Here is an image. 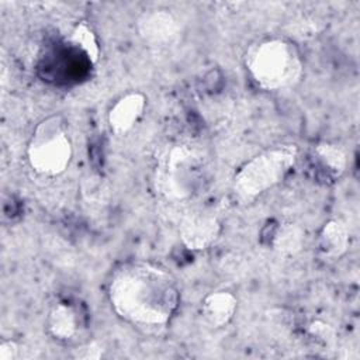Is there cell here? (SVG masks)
Wrapping results in <instances>:
<instances>
[{
    "label": "cell",
    "mask_w": 360,
    "mask_h": 360,
    "mask_svg": "<svg viewBox=\"0 0 360 360\" xmlns=\"http://www.w3.org/2000/svg\"><path fill=\"white\" fill-rule=\"evenodd\" d=\"M205 163L198 148L190 143H174L165 148L156 160L155 190L169 201L187 200L200 188Z\"/></svg>",
    "instance_id": "cell-2"
},
{
    "label": "cell",
    "mask_w": 360,
    "mask_h": 360,
    "mask_svg": "<svg viewBox=\"0 0 360 360\" xmlns=\"http://www.w3.org/2000/svg\"><path fill=\"white\" fill-rule=\"evenodd\" d=\"M350 235L345 222L340 219L328 221L318 235V250L325 259H339L349 248Z\"/></svg>",
    "instance_id": "cell-10"
},
{
    "label": "cell",
    "mask_w": 360,
    "mask_h": 360,
    "mask_svg": "<svg viewBox=\"0 0 360 360\" xmlns=\"http://www.w3.org/2000/svg\"><path fill=\"white\" fill-rule=\"evenodd\" d=\"M69 39L75 46L82 49V52L86 55V58L91 63H97L100 58V45L94 31L87 22L84 21L77 22L72 30Z\"/></svg>",
    "instance_id": "cell-14"
},
{
    "label": "cell",
    "mask_w": 360,
    "mask_h": 360,
    "mask_svg": "<svg viewBox=\"0 0 360 360\" xmlns=\"http://www.w3.org/2000/svg\"><path fill=\"white\" fill-rule=\"evenodd\" d=\"M246 68L253 82L269 91L290 89L302 75L298 49L281 38H270L252 45L246 53Z\"/></svg>",
    "instance_id": "cell-3"
},
{
    "label": "cell",
    "mask_w": 360,
    "mask_h": 360,
    "mask_svg": "<svg viewBox=\"0 0 360 360\" xmlns=\"http://www.w3.org/2000/svg\"><path fill=\"white\" fill-rule=\"evenodd\" d=\"M179 233L187 249L204 250L218 239L221 233V222L215 214L195 210L183 217Z\"/></svg>",
    "instance_id": "cell-7"
},
{
    "label": "cell",
    "mask_w": 360,
    "mask_h": 360,
    "mask_svg": "<svg viewBox=\"0 0 360 360\" xmlns=\"http://www.w3.org/2000/svg\"><path fill=\"white\" fill-rule=\"evenodd\" d=\"M238 308L236 297L229 291H214L205 295L201 304V314L204 321L211 328H224L226 326Z\"/></svg>",
    "instance_id": "cell-9"
},
{
    "label": "cell",
    "mask_w": 360,
    "mask_h": 360,
    "mask_svg": "<svg viewBox=\"0 0 360 360\" xmlns=\"http://www.w3.org/2000/svg\"><path fill=\"white\" fill-rule=\"evenodd\" d=\"M146 107V97L141 91H131L120 97L108 111V125L115 135H125L141 120Z\"/></svg>",
    "instance_id": "cell-8"
},
{
    "label": "cell",
    "mask_w": 360,
    "mask_h": 360,
    "mask_svg": "<svg viewBox=\"0 0 360 360\" xmlns=\"http://www.w3.org/2000/svg\"><path fill=\"white\" fill-rule=\"evenodd\" d=\"M46 329L59 342L72 339L77 332V316L73 307L65 302L53 305L46 318Z\"/></svg>",
    "instance_id": "cell-11"
},
{
    "label": "cell",
    "mask_w": 360,
    "mask_h": 360,
    "mask_svg": "<svg viewBox=\"0 0 360 360\" xmlns=\"http://www.w3.org/2000/svg\"><path fill=\"white\" fill-rule=\"evenodd\" d=\"M136 30L142 41L152 46L172 45L181 32L179 20L166 8L143 11L136 21Z\"/></svg>",
    "instance_id": "cell-6"
},
{
    "label": "cell",
    "mask_w": 360,
    "mask_h": 360,
    "mask_svg": "<svg viewBox=\"0 0 360 360\" xmlns=\"http://www.w3.org/2000/svg\"><path fill=\"white\" fill-rule=\"evenodd\" d=\"M72 155V142L62 118L52 115L42 120L27 148L28 163L32 170L41 176H58L68 169Z\"/></svg>",
    "instance_id": "cell-5"
},
{
    "label": "cell",
    "mask_w": 360,
    "mask_h": 360,
    "mask_svg": "<svg viewBox=\"0 0 360 360\" xmlns=\"http://www.w3.org/2000/svg\"><path fill=\"white\" fill-rule=\"evenodd\" d=\"M107 295L120 318L139 326L166 325L177 311L180 300L172 274L146 262L120 266L108 281Z\"/></svg>",
    "instance_id": "cell-1"
},
{
    "label": "cell",
    "mask_w": 360,
    "mask_h": 360,
    "mask_svg": "<svg viewBox=\"0 0 360 360\" xmlns=\"http://www.w3.org/2000/svg\"><path fill=\"white\" fill-rule=\"evenodd\" d=\"M308 333L311 336H314L316 340L322 342L323 345H330L336 338V332H335L333 326H330L329 323H326L323 321L311 322L308 325Z\"/></svg>",
    "instance_id": "cell-16"
},
{
    "label": "cell",
    "mask_w": 360,
    "mask_h": 360,
    "mask_svg": "<svg viewBox=\"0 0 360 360\" xmlns=\"http://www.w3.org/2000/svg\"><path fill=\"white\" fill-rule=\"evenodd\" d=\"M103 352H104V349H101L100 345L93 342V343H89V345L83 346L82 349H77L75 357L76 359H84V360H97L103 356Z\"/></svg>",
    "instance_id": "cell-17"
},
{
    "label": "cell",
    "mask_w": 360,
    "mask_h": 360,
    "mask_svg": "<svg viewBox=\"0 0 360 360\" xmlns=\"http://www.w3.org/2000/svg\"><path fill=\"white\" fill-rule=\"evenodd\" d=\"M18 349L14 340H3L0 343V360H15L18 357Z\"/></svg>",
    "instance_id": "cell-18"
},
{
    "label": "cell",
    "mask_w": 360,
    "mask_h": 360,
    "mask_svg": "<svg viewBox=\"0 0 360 360\" xmlns=\"http://www.w3.org/2000/svg\"><path fill=\"white\" fill-rule=\"evenodd\" d=\"M82 193H83V197L86 198V201L91 202V204H101L108 197V190H107L105 184L101 181V179H98V177L87 179L83 183Z\"/></svg>",
    "instance_id": "cell-15"
},
{
    "label": "cell",
    "mask_w": 360,
    "mask_h": 360,
    "mask_svg": "<svg viewBox=\"0 0 360 360\" xmlns=\"http://www.w3.org/2000/svg\"><path fill=\"white\" fill-rule=\"evenodd\" d=\"M305 242V232L297 224H284L278 228L273 238V249L283 257H292L298 255Z\"/></svg>",
    "instance_id": "cell-13"
},
{
    "label": "cell",
    "mask_w": 360,
    "mask_h": 360,
    "mask_svg": "<svg viewBox=\"0 0 360 360\" xmlns=\"http://www.w3.org/2000/svg\"><path fill=\"white\" fill-rule=\"evenodd\" d=\"M314 159L330 179L340 177L347 166L346 152L330 142L316 143L314 146Z\"/></svg>",
    "instance_id": "cell-12"
},
{
    "label": "cell",
    "mask_w": 360,
    "mask_h": 360,
    "mask_svg": "<svg viewBox=\"0 0 360 360\" xmlns=\"http://www.w3.org/2000/svg\"><path fill=\"white\" fill-rule=\"evenodd\" d=\"M298 158L295 145H280L269 148L248 162L236 172L232 190L245 202L253 201L264 191L273 188L288 174Z\"/></svg>",
    "instance_id": "cell-4"
}]
</instances>
